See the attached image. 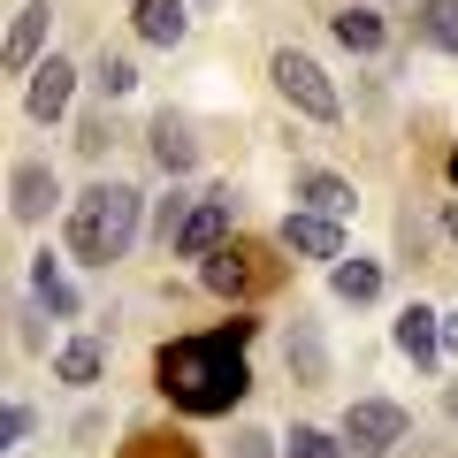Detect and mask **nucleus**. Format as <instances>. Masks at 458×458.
<instances>
[{
    "label": "nucleus",
    "mask_w": 458,
    "mask_h": 458,
    "mask_svg": "<svg viewBox=\"0 0 458 458\" xmlns=\"http://www.w3.org/2000/svg\"><path fill=\"white\" fill-rule=\"evenodd\" d=\"M451 183H458V153H451Z\"/></svg>",
    "instance_id": "nucleus-32"
},
{
    "label": "nucleus",
    "mask_w": 458,
    "mask_h": 458,
    "mask_svg": "<svg viewBox=\"0 0 458 458\" xmlns=\"http://www.w3.org/2000/svg\"><path fill=\"white\" fill-rule=\"evenodd\" d=\"M31 428H38V412H31V405H8V420H0V443L16 451V443H31Z\"/></svg>",
    "instance_id": "nucleus-26"
},
{
    "label": "nucleus",
    "mask_w": 458,
    "mask_h": 458,
    "mask_svg": "<svg viewBox=\"0 0 458 458\" xmlns=\"http://www.w3.org/2000/svg\"><path fill=\"white\" fill-rule=\"evenodd\" d=\"M99 367H107L99 336H77V344H62V352H54V375H62L69 390H92V382H99Z\"/></svg>",
    "instance_id": "nucleus-17"
},
{
    "label": "nucleus",
    "mask_w": 458,
    "mask_h": 458,
    "mask_svg": "<svg viewBox=\"0 0 458 458\" xmlns=\"http://www.w3.org/2000/svg\"><path fill=\"white\" fill-rule=\"evenodd\" d=\"M107 146H114V123H107V114H84V123H77V153H84V161H99Z\"/></svg>",
    "instance_id": "nucleus-24"
},
{
    "label": "nucleus",
    "mask_w": 458,
    "mask_h": 458,
    "mask_svg": "<svg viewBox=\"0 0 458 458\" xmlns=\"http://www.w3.org/2000/svg\"><path fill=\"white\" fill-rule=\"evenodd\" d=\"M328 31H336V47H352V54H382L390 23H382L375 8H336V16H328Z\"/></svg>",
    "instance_id": "nucleus-15"
},
{
    "label": "nucleus",
    "mask_w": 458,
    "mask_h": 458,
    "mask_svg": "<svg viewBox=\"0 0 458 458\" xmlns=\"http://www.w3.org/2000/svg\"><path fill=\"white\" fill-rule=\"evenodd\" d=\"M138 207H146V199H138L131 183H92V191L77 199V214H69V252H77L84 267L131 260V245H138Z\"/></svg>",
    "instance_id": "nucleus-2"
},
{
    "label": "nucleus",
    "mask_w": 458,
    "mask_h": 458,
    "mask_svg": "<svg viewBox=\"0 0 458 458\" xmlns=\"http://www.w3.org/2000/svg\"><path fill=\"white\" fill-rule=\"evenodd\" d=\"M31 298H38V306L54 313V321H77V313H84L77 283L62 276V260H54V252H38V260H31Z\"/></svg>",
    "instance_id": "nucleus-13"
},
{
    "label": "nucleus",
    "mask_w": 458,
    "mask_h": 458,
    "mask_svg": "<svg viewBox=\"0 0 458 458\" xmlns=\"http://www.w3.org/2000/svg\"><path fill=\"white\" fill-rule=\"evenodd\" d=\"M199 283H207L214 298H252L267 276L252 267V252H245V245H214L207 260H199Z\"/></svg>",
    "instance_id": "nucleus-10"
},
{
    "label": "nucleus",
    "mask_w": 458,
    "mask_h": 458,
    "mask_svg": "<svg viewBox=\"0 0 458 458\" xmlns=\"http://www.w3.org/2000/svg\"><path fill=\"white\" fill-rule=\"evenodd\" d=\"M283 252H298V260H344V222L336 214H283Z\"/></svg>",
    "instance_id": "nucleus-7"
},
{
    "label": "nucleus",
    "mask_w": 458,
    "mask_h": 458,
    "mask_svg": "<svg viewBox=\"0 0 458 458\" xmlns=\"http://www.w3.org/2000/svg\"><path fill=\"white\" fill-rule=\"evenodd\" d=\"M62 207V183H54L47 161H23L16 176H8V222H47V214Z\"/></svg>",
    "instance_id": "nucleus-8"
},
{
    "label": "nucleus",
    "mask_w": 458,
    "mask_h": 458,
    "mask_svg": "<svg viewBox=\"0 0 458 458\" xmlns=\"http://www.w3.org/2000/svg\"><path fill=\"white\" fill-rule=\"evenodd\" d=\"M267 77H276V92L291 99L306 123H336L344 114V99H336V84H328V69L313 62V54H298V47H283L276 62H267Z\"/></svg>",
    "instance_id": "nucleus-3"
},
{
    "label": "nucleus",
    "mask_w": 458,
    "mask_h": 458,
    "mask_svg": "<svg viewBox=\"0 0 458 458\" xmlns=\"http://www.w3.org/2000/svg\"><path fill=\"white\" fill-rule=\"evenodd\" d=\"M405 436H412V412L390 405V397H360V405L344 412V443H352V451H367V458H390Z\"/></svg>",
    "instance_id": "nucleus-4"
},
{
    "label": "nucleus",
    "mask_w": 458,
    "mask_h": 458,
    "mask_svg": "<svg viewBox=\"0 0 458 458\" xmlns=\"http://www.w3.org/2000/svg\"><path fill=\"white\" fill-rule=\"evenodd\" d=\"M397 245H405L412 260H420V252H428V222H412V214H405V222H397Z\"/></svg>",
    "instance_id": "nucleus-27"
},
{
    "label": "nucleus",
    "mask_w": 458,
    "mask_h": 458,
    "mask_svg": "<svg viewBox=\"0 0 458 458\" xmlns=\"http://www.w3.org/2000/svg\"><path fill=\"white\" fill-rule=\"evenodd\" d=\"M291 375L306 382V390L328 382V352H321V328H313V321H291Z\"/></svg>",
    "instance_id": "nucleus-18"
},
{
    "label": "nucleus",
    "mask_w": 458,
    "mask_h": 458,
    "mask_svg": "<svg viewBox=\"0 0 458 458\" xmlns=\"http://www.w3.org/2000/svg\"><path fill=\"white\" fill-rule=\"evenodd\" d=\"M69 92H77V62L47 54V62L31 69V84H23V107H31L38 123H62V114H69Z\"/></svg>",
    "instance_id": "nucleus-9"
},
{
    "label": "nucleus",
    "mask_w": 458,
    "mask_h": 458,
    "mask_svg": "<svg viewBox=\"0 0 458 458\" xmlns=\"http://www.w3.org/2000/svg\"><path fill=\"white\" fill-rule=\"evenodd\" d=\"M245 344H252V321H222V328H207V336H176V344H161L153 375H161L168 405L191 412V420H214V412L245 405V390H252Z\"/></svg>",
    "instance_id": "nucleus-1"
},
{
    "label": "nucleus",
    "mask_w": 458,
    "mask_h": 458,
    "mask_svg": "<svg viewBox=\"0 0 458 458\" xmlns=\"http://www.w3.org/2000/svg\"><path fill=\"white\" fill-rule=\"evenodd\" d=\"M443 352H458V313H443Z\"/></svg>",
    "instance_id": "nucleus-29"
},
{
    "label": "nucleus",
    "mask_w": 458,
    "mask_h": 458,
    "mask_svg": "<svg viewBox=\"0 0 458 458\" xmlns=\"http://www.w3.org/2000/svg\"><path fill=\"white\" fill-rule=\"evenodd\" d=\"M229 458H276V436L267 428H237L229 436Z\"/></svg>",
    "instance_id": "nucleus-25"
},
{
    "label": "nucleus",
    "mask_w": 458,
    "mask_h": 458,
    "mask_svg": "<svg viewBox=\"0 0 458 458\" xmlns=\"http://www.w3.org/2000/svg\"><path fill=\"white\" fill-rule=\"evenodd\" d=\"M153 161H161V168H168V176H183V168H191V161H199V138H191V131H183L176 114H161V123H153Z\"/></svg>",
    "instance_id": "nucleus-19"
},
{
    "label": "nucleus",
    "mask_w": 458,
    "mask_h": 458,
    "mask_svg": "<svg viewBox=\"0 0 458 458\" xmlns=\"http://www.w3.org/2000/svg\"><path fill=\"white\" fill-rule=\"evenodd\" d=\"M298 199H306L313 214H336V222L360 214V191H352L344 176H328V168H306V176H298Z\"/></svg>",
    "instance_id": "nucleus-14"
},
{
    "label": "nucleus",
    "mask_w": 458,
    "mask_h": 458,
    "mask_svg": "<svg viewBox=\"0 0 458 458\" xmlns=\"http://www.w3.org/2000/svg\"><path fill=\"white\" fill-rule=\"evenodd\" d=\"M291 458H352V443L328 436V428H306V420H298V428H291Z\"/></svg>",
    "instance_id": "nucleus-21"
},
{
    "label": "nucleus",
    "mask_w": 458,
    "mask_h": 458,
    "mask_svg": "<svg viewBox=\"0 0 458 458\" xmlns=\"http://www.w3.org/2000/svg\"><path fill=\"white\" fill-rule=\"evenodd\" d=\"M47 31H54V0H23L16 16H8V47H0V62L31 77V69L47 62Z\"/></svg>",
    "instance_id": "nucleus-6"
},
{
    "label": "nucleus",
    "mask_w": 458,
    "mask_h": 458,
    "mask_svg": "<svg viewBox=\"0 0 458 458\" xmlns=\"http://www.w3.org/2000/svg\"><path fill=\"white\" fill-rule=\"evenodd\" d=\"M92 84H99V92H107V99H123V92H131V84H138V62H131V54H99Z\"/></svg>",
    "instance_id": "nucleus-22"
},
{
    "label": "nucleus",
    "mask_w": 458,
    "mask_h": 458,
    "mask_svg": "<svg viewBox=\"0 0 458 458\" xmlns=\"http://www.w3.org/2000/svg\"><path fill=\"white\" fill-rule=\"evenodd\" d=\"M412 31H420L428 47L458 54V0H420V8H412Z\"/></svg>",
    "instance_id": "nucleus-20"
},
{
    "label": "nucleus",
    "mask_w": 458,
    "mask_h": 458,
    "mask_svg": "<svg viewBox=\"0 0 458 458\" xmlns=\"http://www.w3.org/2000/svg\"><path fill=\"white\" fill-rule=\"evenodd\" d=\"M390 344L405 352L412 367H436V360H443V313H436V306H405V313L390 321Z\"/></svg>",
    "instance_id": "nucleus-11"
},
{
    "label": "nucleus",
    "mask_w": 458,
    "mask_h": 458,
    "mask_svg": "<svg viewBox=\"0 0 458 458\" xmlns=\"http://www.w3.org/2000/svg\"><path fill=\"white\" fill-rule=\"evenodd\" d=\"M131 31L146 38V47H183V38H191V8H183V0H131Z\"/></svg>",
    "instance_id": "nucleus-12"
},
{
    "label": "nucleus",
    "mask_w": 458,
    "mask_h": 458,
    "mask_svg": "<svg viewBox=\"0 0 458 458\" xmlns=\"http://www.w3.org/2000/svg\"><path fill=\"white\" fill-rule=\"evenodd\" d=\"M16 336H23V344H47V328H38L31 306H16Z\"/></svg>",
    "instance_id": "nucleus-28"
},
{
    "label": "nucleus",
    "mask_w": 458,
    "mask_h": 458,
    "mask_svg": "<svg viewBox=\"0 0 458 458\" xmlns=\"http://www.w3.org/2000/svg\"><path fill=\"white\" fill-rule=\"evenodd\" d=\"M183 214H191V191H168L161 207H153V237H161V245H176V229H183Z\"/></svg>",
    "instance_id": "nucleus-23"
},
{
    "label": "nucleus",
    "mask_w": 458,
    "mask_h": 458,
    "mask_svg": "<svg viewBox=\"0 0 458 458\" xmlns=\"http://www.w3.org/2000/svg\"><path fill=\"white\" fill-rule=\"evenodd\" d=\"M443 229H451V237H458V199H451V207H443Z\"/></svg>",
    "instance_id": "nucleus-30"
},
{
    "label": "nucleus",
    "mask_w": 458,
    "mask_h": 458,
    "mask_svg": "<svg viewBox=\"0 0 458 458\" xmlns=\"http://www.w3.org/2000/svg\"><path fill=\"white\" fill-rule=\"evenodd\" d=\"M443 412H458V382H451V390H443Z\"/></svg>",
    "instance_id": "nucleus-31"
},
{
    "label": "nucleus",
    "mask_w": 458,
    "mask_h": 458,
    "mask_svg": "<svg viewBox=\"0 0 458 458\" xmlns=\"http://www.w3.org/2000/svg\"><path fill=\"white\" fill-rule=\"evenodd\" d=\"M328 291H336L344 306H375L382 298V260H336L328 267Z\"/></svg>",
    "instance_id": "nucleus-16"
},
{
    "label": "nucleus",
    "mask_w": 458,
    "mask_h": 458,
    "mask_svg": "<svg viewBox=\"0 0 458 458\" xmlns=\"http://www.w3.org/2000/svg\"><path fill=\"white\" fill-rule=\"evenodd\" d=\"M229 222H237L229 183H222V191H199L191 214H183V229H176V252H183V260H207L214 245H229Z\"/></svg>",
    "instance_id": "nucleus-5"
}]
</instances>
